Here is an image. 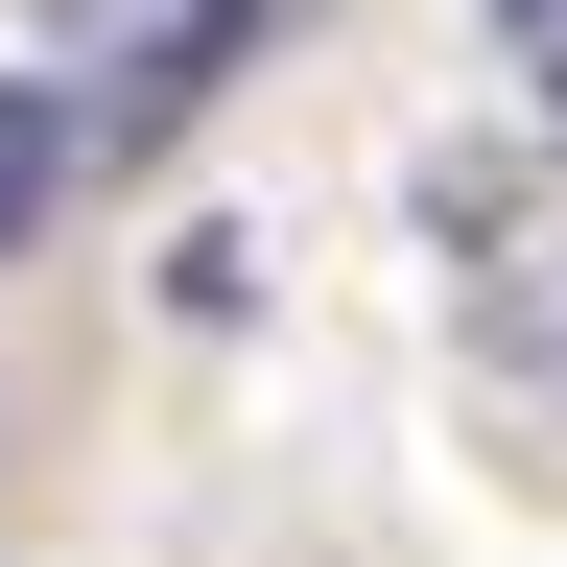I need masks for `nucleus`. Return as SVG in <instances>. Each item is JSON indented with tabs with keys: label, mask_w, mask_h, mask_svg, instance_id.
I'll return each instance as SVG.
<instances>
[{
	"label": "nucleus",
	"mask_w": 567,
	"mask_h": 567,
	"mask_svg": "<svg viewBox=\"0 0 567 567\" xmlns=\"http://www.w3.org/2000/svg\"><path fill=\"white\" fill-rule=\"evenodd\" d=\"M496 24H520V71H544V142H567V0H496Z\"/></svg>",
	"instance_id": "4"
},
{
	"label": "nucleus",
	"mask_w": 567,
	"mask_h": 567,
	"mask_svg": "<svg viewBox=\"0 0 567 567\" xmlns=\"http://www.w3.org/2000/svg\"><path fill=\"white\" fill-rule=\"evenodd\" d=\"M425 237H450V284H473V354L567 425V189L544 166H425Z\"/></svg>",
	"instance_id": "2"
},
{
	"label": "nucleus",
	"mask_w": 567,
	"mask_h": 567,
	"mask_svg": "<svg viewBox=\"0 0 567 567\" xmlns=\"http://www.w3.org/2000/svg\"><path fill=\"white\" fill-rule=\"evenodd\" d=\"M71 189H95V142H71V95H48V71H0V260H24V237H48Z\"/></svg>",
	"instance_id": "3"
},
{
	"label": "nucleus",
	"mask_w": 567,
	"mask_h": 567,
	"mask_svg": "<svg viewBox=\"0 0 567 567\" xmlns=\"http://www.w3.org/2000/svg\"><path fill=\"white\" fill-rule=\"evenodd\" d=\"M237 48H284V0H71L48 24V95L95 166H142V142H189L213 95H237Z\"/></svg>",
	"instance_id": "1"
}]
</instances>
